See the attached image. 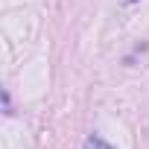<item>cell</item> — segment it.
<instances>
[{"label":"cell","instance_id":"1","mask_svg":"<svg viewBox=\"0 0 149 149\" xmlns=\"http://www.w3.org/2000/svg\"><path fill=\"white\" fill-rule=\"evenodd\" d=\"M85 149H114V146H111L108 140H102L100 134H91V137L85 140Z\"/></svg>","mask_w":149,"mask_h":149}]
</instances>
